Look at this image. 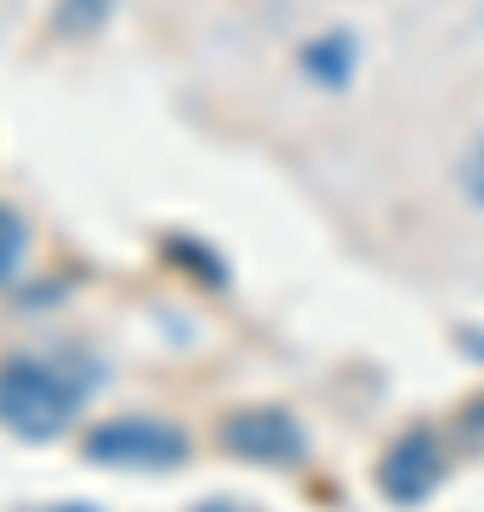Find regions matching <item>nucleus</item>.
I'll list each match as a JSON object with an SVG mask.
<instances>
[{
	"mask_svg": "<svg viewBox=\"0 0 484 512\" xmlns=\"http://www.w3.org/2000/svg\"><path fill=\"white\" fill-rule=\"evenodd\" d=\"M86 387L57 376L52 365L40 359H0V427L12 439H29V444H46V439H63L69 421H75Z\"/></svg>",
	"mask_w": 484,
	"mask_h": 512,
	"instance_id": "obj_1",
	"label": "nucleus"
},
{
	"mask_svg": "<svg viewBox=\"0 0 484 512\" xmlns=\"http://www.w3.org/2000/svg\"><path fill=\"white\" fill-rule=\"evenodd\" d=\"M188 450H194L188 433L160 416H114L80 439V456L97 467H120V473H166V467H183Z\"/></svg>",
	"mask_w": 484,
	"mask_h": 512,
	"instance_id": "obj_2",
	"label": "nucleus"
},
{
	"mask_svg": "<svg viewBox=\"0 0 484 512\" xmlns=\"http://www.w3.org/2000/svg\"><path fill=\"white\" fill-rule=\"evenodd\" d=\"M217 444L234 461H257V467H297L308 461V433L302 421L280 404H245L217 421Z\"/></svg>",
	"mask_w": 484,
	"mask_h": 512,
	"instance_id": "obj_3",
	"label": "nucleus"
},
{
	"mask_svg": "<svg viewBox=\"0 0 484 512\" xmlns=\"http://www.w3.org/2000/svg\"><path fill=\"white\" fill-rule=\"evenodd\" d=\"M439 484H445V450H439L428 427L399 433L376 461V490L388 495L393 507H422Z\"/></svg>",
	"mask_w": 484,
	"mask_h": 512,
	"instance_id": "obj_4",
	"label": "nucleus"
},
{
	"mask_svg": "<svg viewBox=\"0 0 484 512\" xmlns=\"http://www.w3.org/2000/svg\"><path fill=\"white\" fill-rule=\"evenodd\" d=\"M109 18H114V0H57L52 29L63 40H80V35H97Z\"/></svg>",
	"mask_w": 484,
	"mask_h": 512,
	"instance_id": "obj_5",
	"label": "nucleus"
},
{
	"mask_svg": "<svg viewBox=\"0 0 484 512\" xmlns=\"http://www.w3.org/2000/svg\"><path fill=\"white\" fill-rule=\"evenodd\" d=\"M23 256H29V222H23V211L0 205V291L18 279Z\"/></svg>",
	"mask_w": 484,
	"mask_h": 512,
	"instance_id": "obj_6",
	"label": "nucleus"
},
{
	"mask_svg": "<svg viewBox=\"0 0 484 512\" xmlns=\"http://www.w3.org/2000/svg\"><path fill=\"white\" fill-rule=\"evenodd\" d=\"M462 188H467V200L473 205H484V143L462 160Z\"/></svg>",
	"mask_w": 484,
	"mask_h": 512,
	"instance_id": "obj_7",
	"label": "nucleus"
},
{
	"mask_svg": "<svg viewBox=\"0 0 484 512\" xmlns=\"http://www.w3.org/2000/svg\"><path fill=\"white\" fill-rule=\"evenodd\" d=\"M200 512H228V507H200Z\"/></svg>",
	"mask_w": 484,
	"mask_h": 512,
	"instance_id": "obj_8",
	"label": "nucleus"
}]
</instances>
